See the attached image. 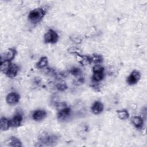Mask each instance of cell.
I'll return each mask as SVG.
<instances>
[{
    "instance_id": "13",
    "label": "cell",
    "mask_w": 147,
    "mask_h": 147,
    "mask_svg": "<svg viewBox=\"0 0 147 147\" xmlns=\"http://www.w3.org/2000/svg\"><path fill=\"white\" fill-rule=\"evenodd\" d=\"M18 70H19V68L16 64H11L6 75L9 78H14L17 75Z\"/></svg>"
},
{
    "instance_id": "3",
    "label": "cell",
    "mask_w": 147,
    "mask_h": 147,
    "mask_svg": "<svg viewBox=\"0 0 147 147\" xmlns=\"http://www.w3.org/2000/svg\"><path fill=\"white\" fill-rule=\"evenodd\" d=\"M59 40L57 33L52 29H49L44 35V41L46 43H56Z\"/></svg>"
},
{
    "instance_id": "19",
    "label": "cell",
    "mask_w": 147,
    "mask_h": 147,
    "mask_svg": "<svg viewBox=\"0 0 147 147\" xmlns=\"http://www.w3.org/2000/svg\"><path fill=\"white\" fill-rule=\"evenodd\" d=\"M91 57V63L96 64H100L103 61V57L99 54H93Z\"/></svg>"
},
{
    "instance_id": "17",
    "label": "cell",
    "mask_w": 147,
    "mask_h": 147,
    "mask_svg": "<svg viewBox=\"0 0 147 147\" xmlns=\"http://www.w3.org/2000/svg\"><path fill=\"white\" fill-rule=\"evenodd\" d=\"M48 63V58L47 57H45V56L42 57L40 59L38 62L36 64V67L37 68H39V69L44 68L47 67Z\"/></svg>"
},
{
    "instance_id": "4",
    "label": "cell",
    "mask_w": 147,
    "mask_h": 147,
    "mask_svg": "<svg viewBox=\"0 0 147 147\" xmlns=\"http://www.w3.org/2000/svg\"><path fill=\"white\" fill-rule=\"evenodd\" d=\"M16 53H17L16 51L13 48L7 49L1 54V61H4V60H8V61L12 60L14 58L16 55Z\"/></svg>"
},
{
    "instance_id": "11",
    "label": "cell",
    "mask_w": 147,
    "mask_h": 147,
    "mask_svg": "<svg viewBox=\"0 0 147 147\" xmlns=\"http://www.w3.org/2000/svg\"><path fill=\"white\" fill-rule=\"evenodd\" d=\"M103 110V105L99 101L95 102L91 107V111L95 114H100Z\"/></svg>"
},
{
    "instance_id": "12",
    "label": "cell",
    "mask_w": 147,
    "mask_h": 147,
    "mask_svg": "<svg viewBox=\"0 0 147 147\" xmlns=\"http://www.w3.org/2000/svg\"><path fill=\"white\" fill-rule=\"evenodd\" d=\"M133 125L137 129H142L144 125L143 118L139 116H134L131 119Z\"/></svg>"
},
{
    "instance_id": "1",
    "label": "cell",
    "mask_w": 147,
    "mask_h": 147,
    "mask_svg": "<svg viewBox=\"0 0 147 147\" xmlns=\"http://www.w3.org/2000/svg\"><path fill=\"white\" fill-rule=\"evenodd\" d=\"M40 146H53L56 144L58 140V137L53 134L42 132L38 137Z\"/></svg>"
},
{
    "instance_id": "18",
    "label": "cell",
    "mask_w": 147,
    "mask_h": 147,
    "mask_svg": "<svg viewBox=\"0 0 147 147\" xmlns=\"http://www.w3.org/2000/svg\"><path fill=\"white\" fill-rule=\"evenodd\" d=\"M117 113L118 118L122 120L126 119L129 117V113L126 110H125V109L118 110L117 111Z\"/></svg>"
},
{
    "instance_id": "25",
    "label": "cell",
    "mask_w": 147,
    "mask_h": 147,
    "mask_svg": "<svg viewBox=\"0 0 147 147\" xmlns=\"http://www.w3.org/2000/svg\"><path fill=\"white\" fill-rule=\"evenodd\" d=\"M84 82V78L82 76L77 77V78L74 80V83L76 85H80Z\"/></svg>"
},
{
    "instance_id": "6",
    "label": "cell",
    "mask_w": 147,
    "mask_h": 147,
    "mask_svg": "<svg viewBox=\"0 0 147 147\" xmlns=\"http://www.w3.org/2000/svg\"><path fill=\"white\" fill-rule=\"evenodd\" d=\"M140 74L137 71H133L131 72V73L130 74V75L127 78V83L130 85H133L136 83H137L140 79Z\"/></svg>"
},
{
    "instance_id": "5",
    "label": "cell",
    "mask_w": 147,
    "mask_h": 147,
    "mask_svg": "<svg viewBox=\"0 0 147 147\" xmlns=\"http://www.w3.org/2000/svg\"><path fill=\"white\" fill-rule=\"evenodd\" d=\"M71 114V109L67 106L58 110L57 118L61 121H64L67 119Z\"/></svg>"
},
{
    "instance_id": "26",
    "label": "cell",
    "mask_w": 147,
    "mask_h": 147,
    "mask_svg": "<svg viewBox=\"0 0 147 147\" xmlns=\"http://www.w3.org/2000/svg\"><path fill=\"white\" fill-rule=\"evenodd\" d=\"M72 41L76 43H79L81 42V39L79 37H72Z\"/></svg>"
},
{
    "instance_id": "2",
    "label": "cell",
    "mask_w": 147,
    "mask_h": 147,
    "mask_svg": "<svg viewBox=\"0 0 147 147\" xmlns=\"http://www.w3.org/2000/svg\"><path fill=\"white\" fill-rule=\"evenodd\" d=\"M45 13L46 10L44 8H36L30 11L28 16V19L31 23L36 24L39 22L42 19Z\"/></svg>"
},
{
    "instance_id": "21",
    "label": "cell",
    "mask_w": 147,
    "mask_h": 147,
    "mask_svg": "<svg viewBox=\"0 0 147 147\" xmlns=\"http://www.w3.org/2000/svg\"><path fill=\"white\" fill-rule=\"evenodd\" d=\"M56 88L60 91H65L67 88V85L66 84L65 82L63 81H60V82L57 83L56 85Z\"/></svg>"
},
{
    "instance_id": "24",
    "label": "cell",
    "mask_w": 147,
    "mask_h": 147,
    "mask_svg": "<svg viewBox=\"0 0 147 147\" xmlns=\"http://www.w3.org/2000/svg\"><path fill=\"white\" fill-rule=\"evenodd\" d=\"M92 71H93V72H103L104 68L99 64H96L93 67Z\"/></svg>"
},
{
    "instance_id": "22",
    "label": "cell",
    "mask_w": 147,
    "mask_h": 147,
    "mask_svg": "<svg viewBox=\"0 0 147 147\" xmlns=\"http://www.w3.org/2000/svg\"><path fill=\"white\" fill-rule=\"evenodd\" d=\"M70 72L74 76L79 77V76H80V75H81L82 71L80 70V68H79L78 67H74L71 69Z\"/></svg>"
},
{
    "instance_id": "7",
    "label": "cell",
    "mask_w": 147,
    "mask_h": 147,
    "mask_svg": "<svg viewBox=\"0 0 147 147\" xmlns=\"http://www.w3.org/2000/svg\"><path fill=\"white\" fill-rule=\"evenodd\" d=\"M6 100L7 103L9 105H16L20 100V95L14 92H10L7 95Z\"/></svg>"
},
{
    "instance_id": "23",
    "label": "cell",
    "mask_w": 147,
    "mask_h": 147,
    "mask_svg": "<svg viewBox=\"0 0 147 147\" xmlns=\"http://www.w3.org/2000/svg\"><path fill=\"white\" fill-rule=\"evenodd\" d=\"M68 51L69 53H72V54H75L76 55L80 54V53H81L80 49H79V48H76V47H70V48L68 49Z\"/></svg>"
},
{
    "instance_id": "20",
    "label": "cell",
    "mask_w": 147,
    "mask_h": 147,
    "mask_svg": "<svg viewBox=\"0 0 147 147\" xmlns=\"http://www.w3.org/2000/svg\"><path fill=\"white\" fill-rule=\"evenodd\" d=\"M104 77V74L103 72H93L92 75V81L95 82H99L101 81Z\"/></svg>"
},
{
    "instance_id": "10",
    "label": "cell",
    "mask_w": 147,
    "mask_h": 147,
    "mask_svg": "<svg viewBox=\"0 0 147 147\" xmlns=\"http://www.w3.org/2000/svg\"><path fill=\"white\" fill-rule=\"evenodd\" d=\"M47 114L44 110H37L33 113L32 118L35 121H40L46 117Z\"/></svg>"
},
{
    "instance_id": "16",
    "label": "cell",
    "mask_w": 147,
    "mask_h": 147,
    "mask_svg": "<svg viewBox=\"0 0 147 147\" xmlns=\"http://www.w3.org/2000/svg\"><path fill=\"white\" fill-rule=\"evenodd\" d=\"M9 145L11 146H17L20 147L22 146V144L20 140L16 137H11L9 139Z\"/></svg>"
},
{
    "instance_id": "15",
    "label": "cell",
    "mask_w": 147,
    "mask_h": 147,
    "mask_svg": "<svg viewBox=\"0 0 147 147\" xmlns=\"http://www.w3.org/2000/svg\"><path fill=\"white\" fill-rule=\"evenodd\" d=\"M11 64V63H10V61L4 60L1 61V71L3 74H6Z\"/></svg>"
},
{
    "instance_id": "9",
    "label": "cell",
    "mask_w": 147,
    "mask_h": 147,
    "mask_svg": "<svg viewBox=\"0 0 147 147\" xmlns=\"http://www.w3.org/2000/svg\"><path fill=\"white\" fill-rule=\"evenodd\" d=\"M22 121V115L18 113L14 115V116L10 120V125L12 127H17L21 125Z\"/></svg>"
},
{
    "instance_id": "8",
    "label": "cell",
    "mask_w": 147,
    "mask_h": 147,
    "mask_svg": "<svg viewBox=\"0 0 147 147\" xmlns=\"http://www.w3.org/2000/svg\"><path fill=\"white\" fill-rule=\"evenodd\" d=\"M76 60L82 65H87L91 63V57L87 55H82L81 54L76 55Z\"/></svg>"
},
{
    "instance_id": "14",
    "label": "cell",
    "mask_w": 147,
    "mask_h": 147,
    "mask_svg": "<svg viewBox=\"0 0 147 147\" xmlns=\"http://www.w3.org/2000/svg\"><path fill=\"white\" fill-rule=\"evenodd\" d=\"M0 125H1V130H3V131L7 130L11 126L10 120L8 119L5 117H2L1 118Z\"/></svg>"
}]
</instances>
